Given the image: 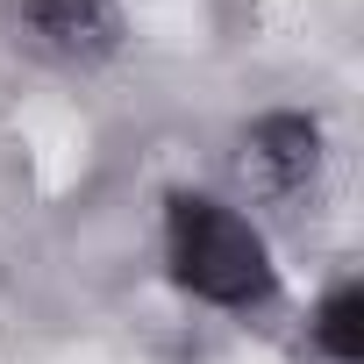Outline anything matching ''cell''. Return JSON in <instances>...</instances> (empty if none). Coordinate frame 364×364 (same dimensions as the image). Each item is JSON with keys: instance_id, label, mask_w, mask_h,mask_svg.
Segmentation results:
<instances>
[{"instance_id": "obj_4", "label": "cell", "mask_w": 364, "mask_h": 364, "mask_svg": "<svg viewBox=\"0 0 364 364\" xmlns=\"http://www.w3.org/2000/svg\"><path fill=\"white\" fill-rule=\"evenodd\" d=\"M314 343L336 364H364V286H336L314 307Z\"/></svg>"}, {"instance_id": "obj_1", "label": "cell", "mask_w": 364, "mask_h": 364, "mask_svg": "<svg viewBox=\"0 0 364 364\" xmlns=\"http://www.w3.org/2000/svg\"><path fill=\"white\" fill-rule=\"evenodd\" d=\"M164 229H171V272H178V286L193 300H208V307H257V300H272V286H279L272 250H264V236L236 208H222L208 193H171Z\"/></svg>"}, {"instance_id": "obj_2", "label": "cell", "mask_w": 364, "mask_h": 364, "mask_svg": "<svg viewBox=\"0 0 364 364\" xmlns=\"http://www.w3.org/2000/svg\"><path fill=\"white\" fill-rule=\"evenodd\" d=\"M15 43L58 58V65H100L122 50V8L114 0H8Z\"/></svg>"}, {"instance_id": "obj_3", "label": "cell", "mask_w": 364, "mask_h": 364, "mask_svg": "<svg viewBox=\"0 0 364 364\" xmlns=\"http://www.w3.org/2000/svg\"><path fill=\"white\" fill-rule=\"evenodd\" d=\"M243 171L264 193H300L321 171V122L307 114H264L243 129Z\"/></svg>"}]
</instances>
